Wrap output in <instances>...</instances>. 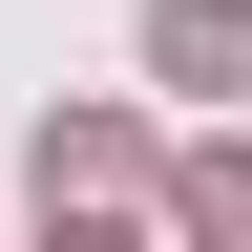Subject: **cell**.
<instances>
[{
	"instance_id": "6da1fadb",
	"label": "cell",
	"mask_w": 252,
	"mask_h": 252,
	"mask_svg": "<svg viewBox=\"0 0 252 252\" xmlns=\"http://www.w3.org/2000/svg\"><path fill=\"white\" fill-rule=\"evenodd\" d=\"M147 63L168 84H252V0H147Z\"/></svg>"
},
{
	"instance_id": "7a4b0ae2",
	"label": "cell",
	"mask_w": 252,
	"mask_h": 252,
	"mask_svg": "<svg viewBox=\"0 0 252 252\" xmlns=\"http://www.w3.org/2000/svg\"><path fill=\"white\" fill-rule=\"evenodd\" d=\"M168 210H189V231H252V147H210V168H189Z\"/></svg>"
}]
</instances>
